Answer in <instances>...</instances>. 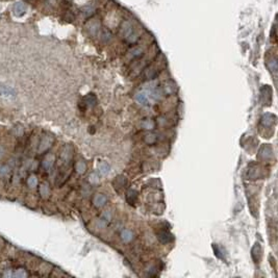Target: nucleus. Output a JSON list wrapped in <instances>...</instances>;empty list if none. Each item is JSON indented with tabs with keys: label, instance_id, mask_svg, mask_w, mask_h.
Masks as SVG:
<instances>
[{
	"label": "nucleus",
	"instance_id": "nucleus-7",
	"mask_svg": "<svg viewBox=\"0 0 278 278\" xmlns=\"http://www.w3.org/2000/svg\"><path fill=\"white\" fill-rule=\"evenodd\" d=\"M52 144V139L50 137H44L42 139L40 147H39V152H43L47 150Z\"/></svg>",
	"mask_w": 278,
	"mask_h": 278
},
{
	"label": "nucleus",
	"instance_id": "nucleus-29",
	"mask_svg": "<svg viewBox=\"0 0 278 278\" xmlns=\"http://www.w3.org/2000/svg\"><path fill=\"white\" fill-rule=\"evenodd\" d=\"M14 276L17 277V278H24V277L27 276V273L25 272L24 269H19V270H17V271L15 272Z\"/></svg>",
	"mask_w": 278,
	"mask_h": 278
},
{
	"label": "nucleus",
	"instance_id": "nucleus-32",
	"mask_svg": "<svg viewBox=\"0 0 278 278\" xmlns=\"http://www.w3.org/2000/svg\"><path fill=\"white\" fill-rule=\"evenodd\" d=\"M103 219L104 220H106L107 222H109L111 221V219H112V215H111V212H109V211H104L103 212Z\"/></svg>",
	"mask_w": 278,
	"mask_h": 278
},
{
	"label": "nucleus",
	"instance_id": "nucleus-25",
	"mask_svg": "<svg viewBox=\"0 0 278 278\" xmlns=\"http://www.w3.org/2000/svg\"><path fill=\"white\" fill-rule=\"evenodd\" d=\"M142 126H143V128H145V129H153L154 122L150 119L144 120V121L142 122Z\"/></svg>",
	"mask_w": 278,
	"mask_h": 278
},
{
	"label": "nucleus",
	"instance_id": "nucleus-16",
	"mask_svg": "<svg viewBox=\"0 0 278 278\" xmlns=\"http://www.w3.org/2000/svg\"><path fill=\"white\" fill-rule=\"evenodd\" d=\"M81 13H82V15L85 16V17H92L94 14L96 13V9H94L93 6H91V5H88V6H85L81 9Z\"/></svg>",
	"mask_w": 278,
	"mask_h": 278
},
{
	"label": "nucleus",
	"instance_id": "nucleus-30",
	"mask_svg": "<svg viewBox=\"0 0 278 278\" xmlns=\"http://www.w3.org/2000/svg\"><path fill=\"white\" fill-rule=\"evenodd\" d=\"M64 19L66 21H68V22H72V21L75 19L74 14H73L72 12H70V10H68L66 14L64 15Z\"/></svg>",
	"mask_w": 278,
	"mask_h": 278
},
{
	"label": "nucleus",
	"instance_id": "nucleus-21",
	"mask_svg": "<svg viewBox=\"0 0 278 278\" xmlns=\"http://www.w3.org/2000/svg\"><path fill=\"white\" fill-rule=\"evenodd\" d=\"M85 100H86V104L89 106H94L97 102L96 96L94 95V94H89V95H86Z\"/></svg>",
	"mask_w": 278,
	"mask_h": 278
},
{
	"label": "nucleus",
	"instance_id": "nucleus-10",
	"mask_svg": "<svg viewBox=\"0 0 278 278\" xmlns=\"http://www.w3.org/2000/svg\"><path fill=\"white\" fill-rule=\"evenodd\" d=\"M157 237H158V240L161 241L162 244H167L172 240V235L170 234V232L167 231V230H162V232H159L158 234H157Z\"/></svg>",
	"mask_w": 278,
	"mask_h": 278
},
{
	"label": "nucleus",
	"instance_id": "nucleus-14",
	"mask_svg": "<svg viewBox=\"0 0 278 278\" xmlns=\"http://www.w3.org/2000/svg\"><path fill=\"white\" fill-rule=\"evenodd\" d=\"M145 75H146L147 79H154V78L158 75V70H156L155 68H153V67L148 68L145 72Z\"/></svg>",
	"mask_w": 278,
	"mask_h": 278
},
{
	"label": "nucleus",
	"instance_id": "nucleus-19",
	"mask_svg": "<svg viewBox=\"0 0 278 278\" xmlns=\"http://www.w3.org/2000/svg\"><path fill=\"white\" fill-rule=\"evenodd\" d=\"M129 54L131 57H135V59L137 57V59H139V57H141L144 54V50H143V48H141V47H135V48H133L130 50Z\"/></svg>",
	"mask_w": 278,
	"mask_h": 278
},
{
	"label": "nucleus",
	"instance_id": "nucleus-22",
	"mask_svg": "<svg viewBox=\"0 0 278 278\" xmlns=\"http://www.w3.org/2000/svg\"><path fill=\"white\" fill-rule=\"evenodd\" d=\"M49 193H50V190H49L48 185H47V183H43V185H41V187H40V194H41L42 197H44V198L48 197Z\"/></svg>",
	"mask_w": 278,
	"mask_h": 278
},
{
	"label": "nucleus",
	"instance_id": "nucleus-17",
	"mask_svg": "<svg viewBox=\"0 0 278 278\" xmlns=\"http://www.w3.org/2000/svg\"><path fill=\"white\" fill-rule=\"evenodd\" d=\"M259 154H261V158H269L272 154V149L269 146H264L263 148L259 150Z\"/></svg>",
	"mask_w": 278,
	"mask_h": 278
},
{
	"label": "nucleus",
	"instance_id": "nucleus-28",
	"mask_svg": "<svg viewBox=\"0 0 278 278\" xmlns=\"http://www.w3.org/2000/svg\"><path fill=\"white\" fill-rule=\"evenodd\" d=\"M27 185H28V187H29V188L36 187V185H38V179H36V177L35 176V175H31V176L28 178Z\"/></svg>",
	"mask_w": 278,
	"mask_h": 278
},
{
	"label": "nucleus",
	"instance_id": "nucleus-34",
	"mask_svg": "<svg viewBox=\"0 0 278 278\" xmlns=\"http://www.w3.org/2000/svg\"><path fill=\"white\" fill-rule=\"evenodd\" d=\"M27 1H29V2H35L36 0H27Z\"/></svg>",
	"mask_w": 278,
	"mask_h": 278
},
{
	"label": "nucleus",
	"instance_id": "nucleus-18",
	"mask_svg": "<svg viewBox=\"0 0 278 278\" xmlns=\"http://www.w3.org/2000/svg\"><path fill=\"white\" fill-rule=\"evenodd\" d=\"M121 238L124 242H126V243H128V242H130V241L132 240L133 238V233L130 231V230H128V229H125V230H123V231L121 232Z\"/></svg>",
	"mask_w": 278,
	"mask_h": 278
},
{
	"label": "nucleus",
	"instance_id": "nucleus-24",
	"mask_svg": "<svg viewBox=\"0 0 278 278\" xmlns=\"http://www.w3.org/2000/svg\"><path fill=\"white\" fill-rule=\"evenodd\" d=\"M112 36V32H111V31H109V29H103V31H102V33H101V39H102V41L105 42V43H107V42L111 41Z\"/></svg>",
	"mask_w": 278,
	"mask_h": 278
},
{
	"label": "nucleus",
	"instance_id": "nucleus-23",
	"mask_svg": "<svg viewBox=\"0 0 278 278\" xmlns=\"http://www.w3.org/2000/svg\"><path fill=\"white\" fill-rule=\"evenodd\" d=\"M109 170H111V168H109V165L107 164V162H103L102 164L99 166V172H100L101 175H106L107 173L109 172Z\"/></svg>",
	"mask_w": 278,
	"mask_h": 278
},
{
	"label": "nucleus",
	"instance_id": "nucleus-9",
	"mask_svg": "<svg viewBox=\"0 0 278 278\" xmlns=\"http://www.w3.org/2000/svg\"><path fill=\"white\" fill-rule=\"evenodd\" d=\"M162 91L164 92L165 94H167V95H171V94L175 93V92L177 91V88L173 82H167V83H165V85L162 86Z\"/></svg>",
	"mask_w": 278,
	"mask_h": 278
},
{
	"label": "nucleus",
	"instance_id": "nucleus-13",
	"mask_svg": "<svg viewBox=\"0 0 278 278\" xmlns=\"http://www.w3.org/2000/svg\"><path fill=\"white\" fill-rule=\"evenodd\" d=\"M0 95H1V96H5V97L15 96V91L13 90L12 88H9V86H0Z\"/></svg>",
	"mask_w": 278,
	"mask_h": 278
},
{
	"label": "nucleus",
	"instance_id": "nucleus-27",
	"mask_svg": "<svg viewBox=\"0 0 278 278\" xmlns=\"http://www.w3.org/2000/svg\"><path fill=\"white\" fill-rule=\"evenodd\" d=\"M268 66H269L270 71H271L272 73H276V71H277V61H276V59H272L268 64Z\"/></svg>",
	"mask_w": 278,
	"mask_h": 278
},
{
	"label": "nucleus",
	"instance_id": "nucleus-33",
	"mask_svg": "<svg viewBox=\"0 0 278 278\" xmlns=\"http://www.w3.org/2000/svg\"><path fill=\"white\" fill-rule=\"evenodd\" d=\"M4 276H5V277H7V276H9V277H10V276H12V273H10V271H6V272H5Z\"/></svg>",
	"mask_w": 278,
	"mask_h": 278
},
{
	"label": "nucleus",
	"instance_id": "nucleus-1",
	"mask_svg": "<svg viewBox=\"0 0 278 278\" xmlns=\"http://www.w3.org/2000/svg\"><path fill=\"white\" fill-rule=\"evenodd\" d=\"M100 21L98 19H90L86 22V28L92 36H96L100 31Z\"/></svg>",
	"mask_w": 278,
	"mask_h": 278
},
{
	"label": "nucleus",
	"instance_id": "nucleus-11",
	"mask_svg": "<svg viewBox=\"0 0 278 278\" xmlns=\"http://www.w3.org/2000/svg\"><path fill=\"white\" fill-rule=\"evenodd\" d=\"M53 164H54V155H52V154H49V155H47L46 156V158L44 159L43 161V168L45 170H50L51 168H52V166H53Z\"/></svg>",
	"mask_w": 278,
	"mask_h": 278
},
{
	"label": "nucleus",
	"instance_id": "nucleus-15",
	"mask_svg": "<svg viewBox=\"0 0 278 278\" xmlns=\"http://www.w3.org/2000/svg\"><path fill=\"white\" fill-rule=\"evenodd\" d=\"M137 198H138V194L135 192V190H129L127 193V202L129 204H133L135 203V201H137Z\"/></svg>",
	"mask_w": 278,
	"mask_h": 278
},
{
	"label": "nucleus",
	"instance_id": "nucleus-31",
	"mask_svg": "<svg viewBox=\"0 0 278 278\" xmlns=\"http://www.w3.org/2000/svg\"><path fill=\"white\" fill-rule=\"evenodd\" d=\"M7 174H9V168L5 166L0 168V176H6Z\"/></svg>",
	"mask_w": 278,
	"mask_h": 278
},
{
	"label": "nucleus",
	"instance_id": "nucleus-4",
	"mask_svg": "<svg viewBox=\"0 0 278 278\" xmlns=\"http://www.w3.org/2000/svg\"><path fill=\"white\" fill-rule=\"evenodd\" d=\"M13 12L17 17H22V16L26 14V5L22 1L16 2L14 6H13Z\"/></svg>",
	"mask_w": 278,
	"mask_h": 278
},
{
	"label": "nucleus",
	"instance_id": "nucleus-3",
	"mask_svg": "<svg viewBox=\"0 0 278 278\" xmlns=\"http://www.w3.org/2000/svg\"><path fill=\"white\" fill-rule=\"evenodd\" d=\"M120 35L122 36V38L123 39H126L129 36L131 33L133 32V27H132V25H131V23L129 22V21H123V22L121 23V25H120Z\"/></svg>",
	"mask_w": 278,
	"mask_h": 278
},
{
	"label": "nucleus",
	"instance_id": "nucleus-26",
	"mask_svg": "<svg viewBox=\"0 0 278 278\" xmlns=\"http://www.w3.org/2000/svg\"><path fill=\"white\" fill-rule=\"evenodd\" d=\"M76 171H77L79 174H83V173L86 172V164L83 162H78L77 164H76Z\"/></svg>",
	"mask_w": 278,
	"mask_h": 278
},
{
	"label": "nucleus",
	"instance_id": "nucleus-8",
	"mask_svg": "<svg viewBox=\"0 0 278 278\" xmlns=\"http://www.w3.org/2000/svg\"><path fill=\"white\" fill-rule=\"evenodd\" d=\"M94 205L97 206V208H100V206H103L104 204L107 202V197L103 194H98L93 200Z\"/></svg>",
	"mask_w": 278,
	"mask_h": 278
},
{
	"label": "nucleus",
	"instance_id": "nucleus-12",
	"mask_svg": "<svg viewBox=\"0 0 278 278\" xmlns=\"http://www.w3.org/2000/svg\"><path fill=\"white\" fill-rule=\"evenodd\" d=\"M261 246H259L258 244H255V246H254L253 249H252V257H253L255 263H259V259H261Z\"/></svg>",
	"mask_w": 278,
	"mask_h": 278
},
{
	"label": "nucleus",
	"instance_id": "nucleus-6",
	"mask_svg": "<svg viewBox=\"0 0 278 278\" xmlns=\"http://www.w3.org/2000/svg\"><path fill=\"white\" fill-rule=\"evenodd\" d=\"M275 121H276V117H275L274 115L266 114V115H264L263 118H261V122L264 126H271V125L274 124Z\"/></svg>",
	"mask_w": 278,
	"mask_h": 278
},
{
	"label": "nucleus",
	"instance_id": "nucleus-2",
	"mask_svg": "<svg viewBox=\"0 0 278 278\" xmlns=\"http://www.w3.org/2000/svg\"><path fill=\"white\" fill-rule=\"evenodd\" d=\"M135 100L142 105H149L151 104V97H150V88L146 89V90L141 91L140 93H138L135 95Z\"/></svg>",
	"mask_w": 278,
	"mask_h": 278
},
{
	"label": "nucleus",
	"instance_id": "nucleus-5",
	"mask_svg": "<svg viewBox=\"0 0 278 278\" xmlns=\"http://www.w3.org/2000/svg\"><path fill=\"white\" fill-rule=\"evenodd\" d=\"M112 183H114V188L116 189L118 192H120V191L126 185L127 181H126V178L124 176H117Z\"/></svg>",
	"mask_w": 278,
	"mask_h": 278
},
{
	"label": "nucleus",
	"instance_id": "nucleus-20",
	"mask_svg": "<svg viewBox=\"0 0 278 278\" xmlns=\"http://www.w3.org/2000/svg\"><path fill=\"white\" fill-rule=\"evenodd\" d=\"M144 141H145L148 145H153V144H155L157 141V135H154V133H148V135H145Z\"/></svg>",
	"mask_w": 278,
	"mask_h": 278
}]
</instances>
